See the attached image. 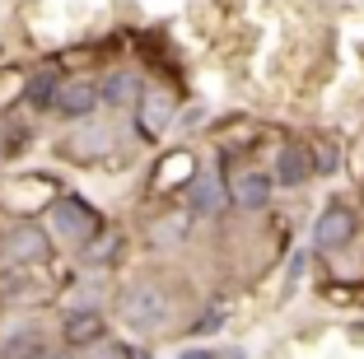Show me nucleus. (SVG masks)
Here are the masks:
<instances>
[{
  "label": "nucleus",
  "mask_w": 364,
  "mask_h": 359,
  "mask_svg": "<svg viewBox=\"0 0 364 359\" xmlns=\"http://www.w3.org/2000/svg\"><path fill=\"white\" fill-rule=\"evenodd\" d=\"M117 317H122V327L136 331V336H154V331L168 327L173 294L159 280H136V285H127L117 294Z\"/></svg>",
  "instance_id": "f257e3e1"
},
{
  "label": "nucleus",
  "mask_w": 364,
  "mask_h": 359,
  "mask_svg": "<svg viewBox=\"0 0 364 359\" xmlns=\"http://www.w3.org/2000/svg\"><path fill=\"white\" fill-rule=\"evenodd\" d=\"M52 233L70 247H85L89 238L103 233V215H98L85 196H56L52 201Z\"/></svg>",
  "instance_id": "f03ea898"
},
{
  "label": "nucleus",
  "mask_w": 364,
  "mask_h": 359,
  "mask_svg": "<svg viewBox=\"0 0 364 359\" xmlns=\"http://www.w3.org/2000/svg\"><path fill=\"white\" fill-rule=\"evenodd\" d=\"M355 233H360V215L346 201H327L313 220V247L318 252H341V247L355 243Z\"/></svg>",
  "instance_id": "7ed1b4c3"
},
{
  "label": "nucleus",
  "mask_w": 364,
  "mask_h": 359,
  "mask_svg": "<svg viewBox=\"0 0 364 359\" xmlns=\"http://www.w3.org/2000/svg\"><path fill=\"white\" fill-rule=\"evenodd\" d=\"M0 257H5V266H38L52 257V238L38 224H14L0 243Z\"/></svg>",
  "instance_id": "20e7f679"
},
{
  "label": "nucleus",
  "mask_w": 364,
  "mask_h": 359,
  "mask_svg": "<svg viewBox=\"0 0 364 359\" xmlns=\"http://www.w3.org/2000/svg\"><path fill=\"white\" fill-rule=\"evenodd\" d=\"M271 196H276L271 173L243 168V173H234V178H229V205H238V210H247V215H262L271 205Z\"/></svg>",
  "instance_id": "39448f33"
},
{
  "label": "nucleus",
  "mask_w": 364,
  "mask_h": 359,
  "mask_svg": "<svg viewBox=\"0 0 364 359\" xmlns=\"http://www.w3.org/2000/svg\"><path fill=\"white\" fill-rule=\"evenodd\" d=\"M229 205V178L225 168H205L192 178V187H187V210L192 215H220Z\"/></svg>",
  "instance_id": "423d86ee"
},
{
  "label": "nucleus",
  "mask_w": 364,
  "mask_h": 359,
  "mask_svg": "<svg viewBox=\"0 0 364 359\" xmlns=\"http://www.w3.org/2000/svg\"><path fill=\"white\" fill-rule=\"evenodd\" d=\"M168 122H173V98L164 94V89H140V98H136L140 140H159L164 131H168Z\"/></svg>",
  "instance_id": "0eeeda50"
},
{
  "label": "nucleus",
  "mask_w": 364,
  "mask_h": 359,
  "mask_svg": "<svg viewBox=\"0 0 364 359\" xmlns=\"http://www.w3.org/2000/svg\"><path fill=\"white\" fill-rule=\"evenodd\" d=\"M94 107H98V85L94 80H61L56 103H52L56 117H65V122H85Z\"/></svg>",
  "instance_id": "6e6552de"
},
{
  "label": "nucleus",
  "mask_w": 364,
  "mask_h": 359,
  "mask_svg": "<svg viewBox=\"0 0 364 359\" xmlns=\"http://www.w3.org/2000/svg\"><path fill=\"white\" fill-rule=\"evenodd\" d=\"M107 336V322L98 308H70L61 322V341L70 350H85V345H98V341Z\"/></svg>",
  "instance_id": "1a4fd4ad"
},
{
  "label": "nucleus",
  "mask_w": 364,
  "mask_h": 359,
  "mask_svg": "<svg viewBox=\"0 0 364 359\" xmlns=\"http://www.w3.org/2000/svg\"><path fill=\"white\" fill-rule=\"evenodd\" d=\"M313 178V159H309V145H280L276 149V164H271V182L276 187H304Z\"/></svg>",
  "instance_id": "9d476101"
},
{
  "label": "nucleus",
  "mask_w": 364,
  "mask_h": 359,
  "mask_svg": "<svg viewBox=\"0 0 364 359\" xmlns=\"http://www.w3.org/2000/svg\"><path fill=\"white\" fill-rule=\"evenodd\" d=\"M140 75L136 70H107L103 80H98V103L103 107H136L140 98Z\"/></svg>",
  "instance_id": "9b49d317"
},
{
  "label": "nucleus",
  "mask_w": 364,
  "mask_h": 359,
  "mask_svg": "<svg viewBox=\"0 0 364 359\" xmlns=\"http://www.w3.org/2000/svg\"><path fill=\"white\" fill-rule=\"evenodd\" d=\"M47 336L38 327H14L10 336H0V359H43Z\"/></svg>",
  "instance_id": "f8f14e48"
},
{
  "label": "nucleus",
  "mask_w": 364,
  "mask_h": 359,
  "mask_svg": "<svg viewBox=\"0 0 364 359\" xmlns=\"http://www.w3.org/2000/svg\"><path fill=\"white\" fill-rule=\"evenodd\" d=\"M192 220H196L192 210H168V215H159V220L150 224V243L154 247H178V243H187Z\"/></svg>",
  "instance_id": "ddd939ff"
},
{
  "label": "nucleus",
  "mask_w": 364,
  "mask_h": 359,
  "mask_svg": "<svg viewBox=\"0 0 364 359\" xmlns=\"http://www.w3.org/2000/svg\"><path fill=\"white\" fill-rule=\"evenodd\" d=\"M56 89H61V75H56V70H38L28 85H23V103H28L33 112H52Z\"/></svg>",
  "instance_id": "4468645a"
},
{
  "label": "nucleus",
  "mask_w": 364,
  "mask_h": 359,
  "mask_svg": "<svg viewBox=\"0 0 364 359\" xmlns=\"http://www.w3.org/2000/svg\"><path fill=\"white\" fill-rule=\"evenodd\" d=\"M107 149H112V131L107 127H89V131H80V140H70V154L75 159H98Z\"/></svg>",
  "instance_id": "2eb2a0df"
},
{
  "label": "nucleus",
  "mask_w": 364,
  "mask_h": 359,
  "mask_svg": "<svg viewBox=\"0 0 364 359\" xmlns=\"http://www.w3.org/2000/svg\"><path fill=\"white\" fill-rule=\"evenodd\" d=\"M122 252V238L117 233H98V238H89L85 247H80V257H85L89 266H107V262H117Z\"/></svg>",
  "instance_id": "dca6fc26"
},
{
  "label": "nucleus",
  "mask_w": 364,
  "mask_h": 359,
  "mask_svg": "<svg viewBox=\"0 0 364 359\" xmlns=\"http://www.w3.org/2000/svg\"><path fill=\"white\" fill-rule=\"evenodd\" d=\"M309 159H313V173H322V178L341 168V154H336V145H332L327 136H318V140L309 145Z\"/></svg>",
  "instance_id": "f3484780"
},
{
  "label": "nucleus",
  "mask_w": 364,
  "mask_h": 359,
  "mask_svg": "<svg viewBox=\"0 0 364 359\" xmlns=\"http://www.w3.org/2000/svg\"><path fill=\"white\" fill-rule=\"evenodd\" d=\"M28 127H14V122H10V127H0V154H5V159H14V154H19V149H28Z\"/></svg>",
  "instance_id": "a211bd4d"
},
{
  "label": "nucleus",
  "mask_w": 364,
  "mask_h": 359,
  "mask_svg": "<svg viewBox=\"0 0 364 359\" xmlns=\"http://www.w3.org/2000/svg\"><path fill=\"white\" fill-rule=\"evenodd\" d=\"M225 327V313H220V308H210V313H201L192 322V336H210V331H220Z\"/></svg>",
  "instance_id": "6ab92c4d"
},
{
  "label": "nucleus",
  "mask_w": 364,
  "mask_h": 359,
  "mask_svg": "<svg viewBox=\"0 0 364 359\" xmlns=\"http://www.w3.org/2000/svg\"><path fill=\"white\" fill-rule=\"evenodd\" d=\"M178 359H225L220 350H210V345H192V350H182Z\"/></svg>",
  "instance_id": "aec40b11"
},
{
  "label": "nucleus",
  "mask_w": 364,
  "mask_h": 359,
  "mask_svg": "<svg viewBox=\"0 0 364 359\" xmlns=\"http://www.w3.org/2000/svg\"><path fill=\"white\" fill-rule=\"evenodd\" d=\"M98 359H131V350H122V345H103V350H98Z\"/></svg>",
  "instance_id": "412c9836"
},
{
  "label": "nucleus",
  "mask_w": 364,
  "mask_h": 359,
  "mask_svg": "<svg viewBox=\"0 0 364 359\" xmlns=\"http://www.w3.org/2000/svg\"><path fill=\"white\" fill-rule=\"evenodd\" d=\"M43 359H75V355H65V350H61V355H56V350H47Z\"/></svg>",
  "instance_id": "4be33fe9"
},
{
  "label": "nucleus",
  "mask_w": 364,
  "mask_h": 359,
  "mask_svg": "<svg viewBox=\"0 0 364 359\" xmlns=\"http://www.w3.org/2000/svg\"><path fill=\"white\" fill-rule=\"evenodd\" d=\"M360 196H364V191H360Z\"/></svg>",
  "instance_id": "5701e85b"
}]
</instances>
